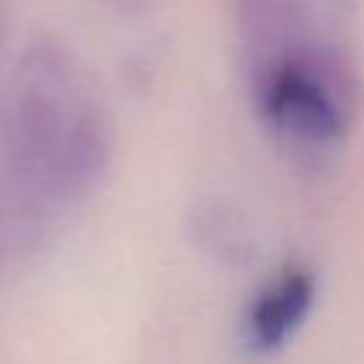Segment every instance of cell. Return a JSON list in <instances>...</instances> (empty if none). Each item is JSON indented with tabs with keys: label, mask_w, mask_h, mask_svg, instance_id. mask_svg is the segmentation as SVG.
<instances>
[{
	"label": "cell",
	"mask_w": 364,
	"mask_h": 364,
	"mask_svg": "<svg viewBox=\"0 0 364 364\" xmlns=\"http://www.w3.org/2000/svg\"><path fill=\"white\" fill-rule=\"evenodd\" d=\"M253 91L267 125L296 145H330L350 125L353 68L336 46L307 43L253 65Z\"/></svg>",
	"instance_id": "6da1fadb"
},
{
	"label": "cell",
	"mask_w": 364,
	"mask_h": 364,
	"mask_svg": "<svg viewBox=\"0 0 364 364\" xmlns=\"http://www.w3.org/2000/svg\"><path fill=\"white\" fill-rule=\"evenodd\" d=\"M313 299V273L307 267H284L250 299L242 324L245 344L259 355L284 347L307 321Z\"/></svg>",
	"instance_id": "3957f363"
},
{
	"label": "cell",
	"mask_w": 364,
	"mask_h": 364,
	"mask_svg": "<svg viewBox=\"0 0 364 364\" xmlns=\"http://www.w3.org/2000/svg\"><path fill=\"white\" fill-rule=\"evenodd\" d=\"M74 91V82L54 54L31 57L14 105V142L28 165H57V171L82 165L80 156L91 151L94 131Z\"/></svg>",
	"instance_id": "7a4b0ae2"
}]
</instances>
